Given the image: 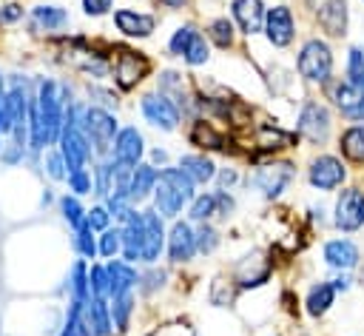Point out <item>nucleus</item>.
Returning a JSON list of instances; mask_svg holds the SVG:
<instances>
[{"instance_id": "f257e3e1", "label": "nucleus", "mask_w": 364, "mask_h": 336, "mask_svg": "<svg viewBox=\"0 0 364 336\" xmlns=\"http://www.w3.org/2000/svg\"><path fill=\"white\" fill-rule=\"evenodd\" d=\"M193 196H196V185L182 168H176V165L159 168L156 188H154V196H151V208L162 219H168V222L179 219V214L191 205Z\"/></svg>"}, {"instance_id": "f03ea898", "label": "nucleus", "mask_w": 364, "mask_h": 336, "mask_svg": "<svg viewBox=\"0 0 364 336\" xmlns=\"http://www.w3.org/2000/svg\"><path fill=\"white\" fill-rule=\"evenodd\" d=\"M80 128H82V134H85V140L91 145L94 159L111 157L114 137L119 131V122H117L114 111L100 108V105H91V103H82L80 105Z\"/></svg>"}, {"instance_id": "7ed1b4c3", "label": "nucleus", "mask_w": 364, "mask_h": 336, "mask_svg": "<svg viewBox=\"0 0 364 336\" xmlns=\"http://www.w3.org/2000/svg\"><path fill=\"white\" fill-rule=\"evenodd\" d=\"M299 74L313 85H327L333 80V48L321 37H310L301 43L296 57Z\"/></svg>"}, {"instance_id": "20e7f679", "label": "nucleus", "mask_w": 364, "mask_h": 336, "mask_svg": "<svg viewBox=\"0 0 364 336\" xmlns=\"http://www.w3.org/2000/svg\"><path fill=\"white\" fill-rule=\"evenodd\" d=\"M117 54H111V80L119 91L136 88L151 74V60L145 51L131 46H114Z\"/></svg>"}, {"instance_id": "39448f33", "label": "nucleus", "mask_w": 364, "mask_h": 336, "mask_svg": "<svg viewBox=\"0 0 364 336\" xmlns=\"http://www.w3.org/2000/svg\"><path fill=\"white\" fill-rule=\"evenodd\" d=\"M293 177H296V165L290 162V159H270V162H264V165H259L253 174H250V185L264 196V199H279L284 191H287V185L293 182Z\"/></svg>"}, {"instance_id": "423d86ee", "label": "nucleus", "mask_w": 364, "mask_h": 336, "mask_svg": "<svg viewBox=\"0 0 364 336\" xmlns=\"http://www.w3.org/2000/svg\"><path fill=\"white\" fill-rule=\"evenodd\" d=\"M333 131V114L324 103L307 100L296 117V134L304 137L310 145H324Z\"/></svg>"}, {"instance_id": "0eeeda50", "label": "nucleus", "mask_w": 364, "mask_h": 336, "mask_svg": "<svg viewBox=\"0 0 364 336\" xmlns=\"http://www.w3.org/2000/svg\"><path fill=\"white\" fill-rule=\"evenodd\" d=\"M333 225L341 233H355L364 228V191L355 185H347L338 191L333 205Z\"/></svg>"}, {"instance_id": "6e6552de", "label": "nucleus", "mask_w": 364, "mask_h": 336, "mask_svg": "<svg viewBox=\"0 0 364 336\" xmlns=\"http://www.w3.org/2000/svg\"><path fill=\"white\" fill-rule=\"evenodd\" d=\"M188 142L199 151H219V154H242L245 148H239V142L233 137H228L225 131H219L210 120L205 117H193L191 128H188Z\"/></svg>"}, {"instance_id": "1a4fd4ad", "label": "nucleus", "mask_w": 364, "mask_h": 336, "mask_svg": "<svg viewBox=\"0 0 364 336\" xmlns=\"http://www.w3.org/2000/svg\"><path fill=\"white\" fill-rule=\"evenodd\" d=\"M139 111L145 117L148 125L159 128V131H176L179 122H182V111L173 100H168L165 94L159 91H151V94H142L139 100Z\"/></svg>"}, {"instance_id": "9d476101", "label": "nucleus", "mask_w": 364, "mask_h": 336, "mask_svg": "<svg viewBox=\"0 0 364 336\" xmlns=\"http://www.w3.org/2000/svg\"><path fill=\"white\" fill-rule=\"evenodd\" d=\"M347 179V165L336 154H318L307 165V182L316 191H336Z\"/></svg>"}, {"instance_id": "9b49d317", "label": "nucleus", "mask_w": 364, "mask_h": 336, "mask_svg": "<svg viewBox=\"0 0 364 336\" xmlns=\"http://www.w3.org/2000/svg\"><path fill=\"white\" fill-rule=\"evenodd\" d=\"M327 97L336 105V111L350 120V122H364V88L353 85L350 80H330L327 85Z\"/></svg>"}, {"instance_id": "f8f14e48", "label": "nucleus", "mask_w": 364, "mask_h": 336, "mask_svg": "<svg viewBox=\"0 0 364 336\" xmlns=\"http://www.w3.org/2000/svg\"><path fill=\"white\" fill-rule=\"evenodd\" d=\"M165 219L154 211V208H142V253L139 262L142 265H156L165 253Z\"/></svg>"}, {"instance_id": "ddd939ff", "label": "nucleus", "mask_w": 364, "mask_h": 336, "mask_svg": "<svg viewBox=\"0 0 364 336\" xmlns=\"http://www.w3.org/2000/svg\"><path fill=\"white\" fill-rule=\"evenodd\" d=\"M165 253L173 265H185L196 256V228L191 219H173L165 236Z\"/></svg>"}, {"instance_id": "4468645a", "label": "nucleus", "mask_w": 364, "mask_h": 336, "mask_svg": "<svg viewBox=\"0 0 364 336\" xmlns=\"http://www.w3.org/2000/svg\"><path fill=\"white\" fill-rule=\"evenodd\" d=\"M316 11V23L327 37H344L350 26V6L347 0H307Z\"/></svg>"}, {"instance_id": "2eb2a0df", "label": "nucleus", "mask_w": 364, "mask_h": 336, "mask_svg": "<svg viewBox=\"0 0 364 336\" xmlns=\"http://www.w3.org/2000/svg\"><path fill=\"white\" fill-rule=\"evenodd\" d=\"M262 31H264V40L273 48H287L296 40V20H293L290 6H273V9H267L264 28Z\"/></svg>"}, {"instance_id": "dca6fc26", "label": "nucleus", "mask_w": 364, "mask_h": 336, "mask_svg": "<svg viewBox=\"0 0 364 336\" xmlns=\"http://www.w3.org/2000/svg\"><path fill=\"white\" fill-rule=\"evenodd\" d=\"M114 26L122 37L128 40H148L156 31V17L151 11H136V9H114Z\"/></svg>"}, {"instance_id": "f3484780", "label": "nucleus", "mask_w": 364, "mask_h": 336, "mask_svg": "<svg viewBox=\"0 0 364 336\" xmlns=\"http://www.w3.org/2000/svg\"><path fill=\"white\" fill-rule=\"evenodd\" d=\"M111 157H114L117 162H122V165H131V168L139 165L142 157H145V137H142V131H139L136 125L119 128L117 137H114Z\"/></svg>"}, {"instance_id": "a211bd4d", "label": "nucleus", "mask_w": 364, "mask_h": 336, "mask_svg": "<svg viewBox=\"0 0 364 336\" xmlns=\"http://www.w3.org/2000/svg\"><path fill=\"white\" fill-rule=\"evenodd\" d=\"M264 14L267 9L262 0H230V17L245 37H253L264 28Z\"/></svg>"}, {"instance_id": "6ab92c4d", "label": "nucleus", "mask_w": 364, "mask_h": 336, "mask_svg": "<svg viewBox=\"0 0 364 336\" xmlns=\"http://www.w3.org/2000/svg\"><path fill=\"white\" fill-rule=\"evenodd\" d=\"M321 256H324V265H330L333 271H353L361 259L358 253V245L347 236H338V239H327L324 248H321Z\"/></svg>"}, {"instance_id": "aec40b11", "label": "nucleus", "mask_w": 364, "mask_h": 336, "mask_svg": "<svg viewBox=\"0 0 364 336\" xmlns=\"http://www.w3.org/2000/svg\"><path fill=\"white\" fill-rule=\"evenodd\" d=\"M105 271H108V299L131 293L136 288V282H139V271L125 259H108Z\"/></svg>"}, {"instance_id": "412c9836", "label": "nucleus", "mask_w": 364, "mask_h": 336, "mask_svg": "<svg viewBox=\"0 0 364 336\" xmlns=\"http://www.w3.org/2000/svg\"><path fill=\"white\" fill-rule=\"evenodd\" d=\"M156 177H159V168H154L151 162H139L131 168V179H128V199L134 205H142L145 199L154 196V188H156Z\"/></svg>"}, {"instance_id": "4be33fe9", "label": "nucleus", "mask_w": 364, "mask_h": 336, "mask_svg": "<svg viewBox=\"0 0 364 336\" xmlns=\"http://www.w3.org/2000/svg\"><path fill=\"white\" fill-rule=\"evenodd\" d=\"M82 316L88 322V327L94 330V336H114V319H111V302L102 296H88Z\"/></svg>"}, {"instance_id": "5701e85b", "label": "nucleus", "mask_w": 364, "mask_h": 336, "mask_svg": "<svg viewBox=\"0 0 364 336\" xmlns=\"http://www.w3.org/2000/svg\"><path fill=\"white\" fill-rule=\"evenodd\" d=\"M176 168H182L191 179H193V185H208V182H213L216 179V162L205 154V151H196V154H182L179 157V162H176Z\"/></svg>"}, {"instance_id": "b1692460", "label": "nucleus", "mask_w": 364, "mask_h": 336, "mask_svg": "<svg viewBox=\"0 0 364 336\" xmlns=\"http://www.w3.org/2000/svg\"><path fill=\"white\" fill-rule=\"evenodd\" d=\"M68 9L54 6V3H40L31 9V28L34 31H60L68 26Z\"/></svg>"}, {"instance_id": "393cba45", "label": "nucleus", "mask_w": 364, "mask_h": 336, "mask_svg": "<svg viewBox=\"0 0 364 336\" xmlns=\"http://www.w3.org/2000/svg\"><path fill=\"white\" fill-rule=\"evenodd\" d=\"M338 151L347 162L364 165V122H353L338 134Z\"/></svg>"}, {"instance_id": "a878e982", "label": "nucleus", "mask_w": 364, "mask_h": 336, "mask_svg": "<svg viewBox=\"0 0 364 336\" xmlns=\"http://www.w3.org/2000/svg\"><path fill=\"white\" fill-rule=\"evenodd\" d=\"M333 305H336V288H333L330 282H313V285L307 288L304 310H307L313 319H321Z\"/></svg>"}, {"instance_id": "bb28decb", "label": "nucleus", "mask_w": 364, "mask_h": 336, "mask_svg": "<svg viewBox=\"0 0 364 336\" xmlns=\"http://www.w3.org/2000/svg\"><path fill=\"white\" fill-rule=\"evenodd\" d=\"M205 37H208V43L210 46H216V48H230L233 43H236V23L228 17V14H219V17H213V20H208V26H205Z\"/></svg>"}, {"instance_id": "cd10ccee", "label": "nucleus", "mask_w": 364, "mask_h": 336, "mask_svg": "<svg viewBox=\"0 0 364 336\" xmlns=\"http://www.w3.org/2000/svg\"><path fill=\"white\" fill-rule=\"evenodd\" d=\"M85 302H88V299H85ZM85 302L68 299V305H65V319H63L57 336H94V330L88 327V322H85V316H82Z\"/></svg>"}, {"instance_id": "c85d7f7f", "label": "nucleus", "mask_w": 364, "mask_h": 336, "mask_svg": "<svg viewBox=\"0 0 364 336\" xmlns=\"http://www.w3.org/2000/svg\"><path fill=\"white\" fill-rule=\"evenodd\" d=\"M88 265H91V262L77 259V262L68 268V273H65V285H63V290L68 293V299H80V302H85V299L91 296V290H88Z\"/></svg>"}, {"instance_id": "c756f323", "label": "nucleus", "mask_w": 364, "mask_h": 336, "mask_svg": "<svg viewBox=\"0 0 364 336\" xmlns=\"http://www.w3.org/2000/svg\"><path fill=\"white\" fill-rule=\"evenodd\" d=\"M108 302H111L114 333H117V336L128 333V327H131V316H134V310H136V299H134V290H131V293H122V296H114V299H108Z\"/></svg>"}, {"instance_id": "7c9ffc66", "label": "nucleus", "mask_w": 364, "mask_h": 336, "mask_svg": "<svg viewBox=\"0 0 364 336\" xmlns=\"http://www.w3.org/2000/svg\"><path fill=\"white\" fill-rule=\"evenodd\" d=\"M216 214H219V208H216V191H202L188 205V219L196 222V225L199 222H210Z\"/></svg>"}, {"instance_id": "2f4dec72", "label": "nucleus", "mask_w": 364, "mask_h": 336, "mask_svg": "<svg viewBox=\"0 0 364 336\" xmlns=\"http://www.w3.org/2000/svg\"><path fill=\"white\" fill-rule=\"evenodd\" d=\"M97 231L88 225V222H80L77 228H74V233H71V245H74V251L80 253V259H85V262H94L97 259V236H94Z\"/></svg>"}, {"instance_id": "473e14b6", "label": "nucleus", "mask_w": 364, "mask_h": 336, "mask_svg": "<svg viewBox=\"0 0 364 336\" xmlns=\"http://www.w3.org/2000/svg\"><path fill=\"white\" fill-rule=\"evenodd\" d=\"M91 179H94V194L100 199H105L111 191H114V159L111 157H102L91 165Z\"/></svg>"}, {"instance_id": "72a5a7b5", "label": "nucleus", "mask_w": 364, "mask_h": 336, "mask_svg": "<svg viewBox=\"0 0 364 336\" xmlns=\"http://www.w3.org/2000/svg\"><path fill=\"white\" fill-rule=\"evenodd\" d=\"M85 211L88 208H82V202H80V196H74V194H63L60 199H57V214H60V219L74 231L80 222H85Z\"/></svg>"}, {"instance_id": "f704fd0d", "label": "nucleus", "mask_w": 364, "mask_h": 336, "mask_svg": "<svg viewBox=\"0 0 364 336\" xmlns=\"http://www.w3.org/2000/svg\"><path fill=\"white\" fill-rule=\"evenodd\" d=\"M196 34H199V26H196V23H182L179 28H173V34L168 37V54L182 60V54L188 51L191 40H193Z\"/></svg>"}, {"instance_id": "c9c22d12", "label": "nucleus", "mask_w": 364, "mask_h": 336, "mask_svg": "<svg viewBox=\"0 0 364 336\" xmlns=\"http://www.w3.org/2000/svg\"><path fill=\"white\" fill-rule=\"evenodd\" d=\"M97 251H100V256H105V259H117V253H122V228L114 225V228L100 231V236H97Z\"/></svg>"}, {"instance_id": "e433bc0d", "label": "nucleus", "mask_w": 364, "mask_h": 336, "mask_svg": "<svg viewBox=\"0 0 364 336\" xmlns=\"http://www.w3.org/2000/svg\"><path fill=\"white\" fill-rule=\"evenodd\" d=\"M208 60H210V43H208V37L199 31V34L191 40L188 51L182 54V63L191 65V68H199V65H205Z\"/></svg>"}, {"instance_id": "4c0bfd02", "label": "nucleus", "mask_w": 364, "mask_h": 336, "mask_svg": "<svg viewBox=\"0 0 364 336\" xmlns=\"http://www.w3.org/2000/svg\"><path fill=\"white\" fill-rule=\"evenodd\" d=\"M219 245H222V233H219L210 222H199V225H196V253L210 256Z\"/></svg>"}, {"instance_id": "58836bf2", "label": "nucleus", "mask_w": 364, "mask_h": 336, "mask_svg": "<svg viewBox=\"0 0 364 336\" xmlns=\"http://www.w3.org/2000/svg\"><path fill=\"white\" fill-rule=\"evenodd\" d=\"M165 279H168V271L165 268H159V265H145V271H139V282H136V288H139V293H156L159 288H165Z\"/></svg>"}, {"instance_id": "ea45409f", "label": "nucleus", "mask_w": 364, "mask_h": 336, "mask_svg": "<svg viewBox=\"0 0 364 336\" xmlns=\"http://www.w3.org/2000/svg\"><path fill=\"white\" fill-rule=\"evenodd\" d=\"M43 154H46V157H43V171H46V174H48L54 182H65L68 168H65V159H63V154L57 151V145L46 148Z\"/></svg>"}, {"instance_id": "a19ab883", "label": "nucleus", "mask_w": 364, "mask_h": 336, "mask_svg": "<svg viewBox=\"0 0 364 336\" xmlns=\"http://www.w3.org/2000/svg\"><path fill=\"white\" fill-rule=\"evenodd\" d=\"M344 80L364 88V46H350V51H347V77Z\"/></svg>"}, {"instance_id": "79ce46f5", "label": "nucleus", "mask_w": 364, "mask_h": 336, "mask_svg": "<svg viewBox=\"0 0 364 336\" xmlns=\"http://www.w3.org/2000/svg\"><path fill=\"white\" fill-rule=\"evenodd\" d=\"M88 290H91V296L108 299V271H105V262H91L88 265Z\"/></svg>"}, {"instance_id": "37998d69", "label": "nucleus", "mask_w": 364, "mask_h": 336, "mask_svg": "<svg viewBox=\"0 0 364 336\" xmlns=\"http://www.w3.org/2000/svg\"><path fill=\"white\" fill-rule=\"evenodd\" d=\"M65 185H68V194L74 196H85V194H94V179H91V171L88 168H77L65 177Z\"/></svg>"}, {"instance_id": "c03bdc74", "label": "nucleus", "mask_w": 364, "mask_h": 336, "mask_svg": "<svg viewBox=\"0 0 364 336\" xmlns=\"http://www.w3.org/2000/svg\"><path fill=\"white\" fill-rule=\"evenodd\" d=\"M85 91H88V103H91V105H100V108H108V111H114V108L119 105L117 94H114L111 88L100 85V83H88Z\"/></svg>"}, {"instance_id": "a18cd8bd", "label": "nucleus", "mask_w": 364, "mask_h": 336, "mask_svg": "<svg viewBox=\"0 0 364 336\" xmlns=\"http://www.w3.org/2000/svg\"><path fill=\"white\" fill-rule=\"evenodd\" d=\"M85 222H88L94 231H105V228H111V214H108L105 202L91 205V208L85 211Z\"/></svg>"}, {"instance_id": "49530a36", "label": "nucleus", "mask_w": 364, "mask_h": 336, "mask_svg": "<svg viewBox=\"0 0 364 336\" xmlns=\"http://www.w3.org/2000/svg\"><path fill=\"white\" fill-rule=\"evenodd\" d=\"M26 157H28V148H23V145H17V142H6L3 145V151H0V162L6 165V168H14V165H20V162H26Z\"/></svg>"}, {"instance_id": "de8ad7c7", "label": "nucleus", "mask_w": 364, "mask_h": 336, "mask_svg": "<svg viewBox=\"0 0 364 336\" xmlns=\"http://www.w3.org/2000/svg\"><path fill=\"white\" fill-rule=\"evenodd\" d=\"M85 17H105L114 11V0H80Z\"/></svg>"}, {"instance_id": "09e8293b", "label": "nucleus", "mask_w": 364, "mask_h": 336, "mask_svg": "<svg viewBox=\"0 0 364 336\" xmlns=\"http://www.w3.org/2000/svg\"><path fill=\"white\" fill-rule=\"evenodd\" d=\"M26 17V9L20 3H3L0 6V26H14Z\"/></svg>"}, {"instance_id": "8fccbe9b", "label": "nucleus", "mask_w": 364, "mask_h": 336, "mask_svg": "<svg viewBox=\"0 0 364 336\" xmlns=\"http://www.w3.org/2000/svg\"><path fill=\"white\" fill-rule=\"evenodd\" d=\"M216 208H219V219H228L233 211H236V199H233V194L230 191H222V188H216Z\"/></svg>"}, {"instance_id": "3c124183", "label": "nucleus", "mask_w": 364, "mask_h": 336, "mask_svg": "<svg viewBox=\"0 0 364 336\" xmlns=\"http://www.w3.org/2000/svg\"><path fill=\"white\" fill-rule=\"evenodd\" d=\"M216 182H219L222 191H230V188L239 182V171H236V168H219V171H216Z\"/></svg>"}, {"instance_id": "603ef678", "label": "nucleus", "mask_w": 364, "mask_h": 336, "mask_svg": "<svg viewBox=\"0 0 364 336\" xmlns=\"http://www.w3.org/2000/svg\"><path fill=\"white\" fill-rule=\"evenodd\" d=\"M330 285L336 288V293H338V290H350V285H353V276H350L347 271H338V273L330 279Z\"/></svg>"}, {"instance_id": "864d4df0", "label": "nucleus", "mask_w": 364, "mask_h": 336, "mask_svg": "<svg viewBox=\"0 0 364 336\" xmlns=\"http://www.w3.org/2000/svg\"><path fill=\"white\" fill-rule=\"evenodd\" d=\"M168 159H171V157H168L165 148H154V151H151V165H154V168H165Z\"/></svg>"}, {"instance_id": "5fc2aeb1", "label": "nucleus", "mask_w": 364, "mask_h": 336, "mask_svg": "<svg viewBox=\"0 0 364 336\" xmlns=\"http://www.w3.org/2000/svg\"><path fill=\"white\" fill-rule=\"evenodd\" d=\"M165 9H171V11H179V9H185L191 0H159Z\"/></svg>"}, {"instance_id": "6e6d98bb", "label": "nucleus", "mask_w": 364, "mask_h": 336, "mask_svg": "<svg viewBox=\"0 0 364 336\" xmlns=\"http://www.w3.org/2000/svg\"><path fill=\"white\" fill-rule=\"evenodd\" d=\"M54 196H51V188H46V194H43V205H48Z\"/></svg>"}, {"instance_id": "4d7b16f0", "label": "nucleus", "mask_w": 364, "mask_h": 336, "mask_svg": "<svg viewBox=\"0 0 364 336\" xmlns=\"http://www.w3.org/2000/svg\"><path fill=\"white\" fill-rule=\"evenodd\" d=\"M3 94H6V74L0 71V97H3Z\"/></svg>"}, {"instance_id": "13d9d810", "label": "nucleus", "mask_w": 364, "mask_h": 336, "mask_svg": "<svg viewBox=\"0 0 364 336\" xmlns=\"http://www.w3.org/2000/svg\"><path fill=\"white\" fill-rule=\"evenodd\" d=\"M3 145H6V142H3V134H0V151H3Z\"/></svg>"}, {"instance_id": "bf43d9fd", "label": "nucleus", "mask_w": 364, "mask_h": 336, "mask_svg": "<svg viewBox=\"0 0 364 336\" xmlns=\"http://www.w3.org/2000/svg\"><path fill=\"white\" fill-rule=\"evenodd\" d=\"M358 285H364V271H361V282H358Z\"/></svg>"}, {"instance_id": "052dcab7", "label": "nucleus", "mask_w": 364, "mask_h": 336, "mask_svg": "<svg viewBox=\"0 0 364 336\" xmlns=\"http://www.w3.org/2000/svg\"><path fill=\"white\" fill-rule=\"evenodd\" d=\"M361 3H364V0H361Z\"/></svg>"}]
</instances>
